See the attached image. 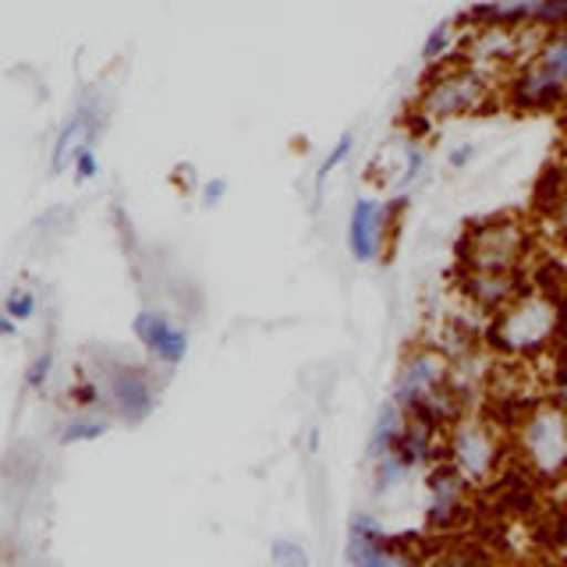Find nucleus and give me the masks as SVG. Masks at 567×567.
Listing matches in <instances>:
<instances>
[{
	"label": "nucleus",
	"mask_w": 567,
	"mask_h": 567,
	"mask_svg": "<svg viewBox=\"0 0 567 567\" xmlns=\"http://www.w3.org/2000/svg\"><path fill=\"white\" fill-rule=\"evenodd\" d=\"M132 333H135V341L150 351V359L159 362L164 369H174V365L185 362L188 330L177 323L174 316L159 312V309H142L132 319Z\"/></svg>",
	"instance_id": "nucleus-11"
},
{
	"label": "nucleus",
	"mask_w": 567,
	"mask_h": 567,
	"mask_svg": "<svg viewBox=\"0 0 567 567\" xmlns=\"http://www.w3.org/2000/svg\"><path fill=\"white\" fill-rule=\"evenodd\" d=\"M507 103L525 114L557 111L567 103V29L543 32L532 58L511 71Z\"/></svg>",
	"instance_id": "nucleus-5"
},
{
	"label": "nucleus",
	"mask_w": 567,
	"mask_h": 567,
	"mask_svg": "<svg viewBox=\"0 0 567 567\" xmlns=\"http://www.w3.org/2000/svg\"><path fill=\"white\" fill-rule=\"evenodd\" d=\"M461 270L522 274L528 256V227L518 217H486L468 224L457 241Z\"/></svg>",
	"instance_id": "nucleus-6"
},
{
	"label": "nucleus",
	"mask_w": 567,
	"mask_h": 567,
	"mask_svg": "<svg viewBox=\"0 0 567 567\" xmlns=\"http://www.w3.org/2000/svg\"><path fill=\"white\" fill-rule=\"evenodd\" d=\"M0 333H4V337H8V341H14V337H18V323H14V319H8V316H0Z\"/></svg>",
	"instance_id": "nucleus-28"
},
{
	"label": "nucleus",
	"mask_w": 567,
	"mask_h": 567,
	"mask_svg": "<svg viewBox=\"0 0 567 567\" xmlns=\"http://www.w3.org/2000/svg\"><path fill=\"white\" fill-rule=\"evenodd\" d=\"M100 377L106 386V408L121 419V422H146L156 408L159 398V383L153 380V372L138 362H106L100 365Z\"/></svg>",
	"instance_id": "nucleus-7"
},
{
	"label": "nucleus",
	"mask_w": 567,
	"mask_h": 567,
	"mask_svg": "<svg viewBox=\"0 0 567 567\" xmlns=\"http://www.w3.org/2000/svg\"><path fill=\"white\" fill-rule=\"evenodd\" d=\"M351 153H354V135H351V132H344L341 138L333 142V150L327 153V159H323V164H319V171H316V199H319V195H323L327 177H330L337 167H344Z\"/></svg>",
	"instance_id": "nucleus-22"
},
{
	"label": "nucleus",
	"mask_w": 567,
	"mask_h": 567,
	"mask_svg": "<svg viewBox=\"0 0 567 567\" xmlns=\"http://www.w3.org/2000/svg\"><path fill=\"white\" fill-rule=\"evenodd\" d=\"M511 454L539 486H567V415L549 398L528 401L511 419Z\"/></svg>",
	"instance_id": "nucleus-2"
},
{
	"label": "nucleus",
	"mask_w": 567,
	"mask_h": 567,
	"mask_svg": "<svg viewBox=\"0 0 567 567\" xmlns=\"http://www.w3.org/2000/svg\"><path fill=\"white\" fill-rule=\"evenodd\" d=\"M100 128H103V106H100L96 96H89L61 124L58 142H53V153H50V171L61 174L68 164H75V156L82 150H96L93 142H96Z\"/></svg>",
	"instance_id": "nucleus-12"
},
{
	"label": "nucleus",
	"mask_w": 567,
	"mask_h": 567,
	"mask_svg": "<svg viewBox=\"0 0 567 567\" xmlns=\"http://www.w3.org/2000/svg\"><path fill=\"white\" fill-rule=\"evenodd\" d=\"M71 167H75V182H79V185L93 182V177L100 174V156H96V150H82Z\"/></svg>",
	"instance_id": "nucleus-25"
},
{
	"label": "nucleus",
	"mask_w": 567,
	"mask_h": 567,
	"mask_svg": "<svg viewBox=\"0 0 567 567\" xmlns=\"http://www.w3.org/2000/svg\"><path fill=\"white\" fill-rule=\"evenodd\" d=\"M404 430H408V415L401 412L394 401H386L380 412H377V422H372V430H369V447H365V454H369L372 465H377L380 457L398 451Z\"/></svg>",
	"instance_id": "nucleus-14"
},
{
	"label": "nucleus",
	"mask_w": 567,
	"mask_h": 567,
	"mask_svg": "<svg viewBox=\"0 0 567 567\" xmlns=\"http://www.w3.org/2000/svg\"><path fill=\"white\" fill-rule=\"evenodd\" d=\"M408 475H412V468L404 465L401 454H398V451H394V454H386V457L377 461V465H372V493H377V496L394 493Z\"/></svg>",
	"instance_id": "nucleus-19"
},
{
	"label": "nucleus",
	"mask_w": 567,
	"mask_h": 567,
	"mask_svg": "<svg viewBox=\"0 0 567 567\" xmlns=\"http://www.w3.org/2000/svg\"><path fill=\"white\" fill-rule=\"evenodd\" d=\"M425 171H430V153H425V150L419 146V138L404 142V167H401V177H398L394 192H401V195H404L408 188L422 182Z\"/></svg>",
	"instance_id": "nucleus-20"
},
{
	"label": "nucleus",
	"mask_w": 567,
	"mask_h": 567,
	"mask_svg": "<svg viewBox=\"0 0 567 567\" xmlns=\"http://www.w3.org/2000/svg\"><path fill=\"white\" fill-rule=\"evenodd\" d=\"M344 557H348V567H415L419 564L412 546L386 536L383 525L372 518L369 511L351 514Z\"/></svg>",
	"instance_id": "nucleus-9"
},
{
	"label": "nucleus",
	"mask_w": 567,
	"mask_h": 567,
	"mask_svg": "<svg viewBox=\"0 0 567 567\" xmlns=\"http://www.w3.org/2000/svg\"><path fill=\"white\" fill-rule=\"evenodd\" d=\"M493 93H496V79L465 61H457V64L447 61L443 68H433V75L422 82V89L412 100V111H408L415 124V138L447 121L486 111Z\"/></svg>",
	"instance_id": "nucleus-3"
},
{
	"label": "nucleus",
	"mask_w": 567,
	"mask_h": 567,
	"mask_svg": "<svg viewBox=\"0 0 567 567\" xmlns=\"http://www.w3.org/2000/svg\"><path fill=\"white\" fill-rule=\"evenodd\" d=\"M564 327L567 301L554 288L536 284L489 319L486 344L507 362H536L546 354H557Z\"/></svg>",
	"instance_id": "nucleus-1"
},
{
	"label": "nucleus",
	"mask_w": 567,
	"mask_h": 567,
	"mask_svg": "<svg viewBox=\"0 0 567 567\" xmlns=\"http://www.w3.org/2000/svg\"><path fill=\"white\" fill-rule=\"evenodd\" d=\"M270 564L274 567H312V557H309V549L295 539H274Z\"/></svg>",
	"instance_id": "nucleus-23"
},
{
	"label": "nucleus",
	"mask_w": 567,
	"mask_h": 567,
	"mask_svg": "<svg viewBox=\"0 0 567 567\" xmlns=\"http://www.w3.org/2000/svg\"><path fill=\"white\" fill-rule=\"evenodd\" d=\"M457 291L475 312L496 316L525 291L522 274H489V270H457Z\"/></svg>",
	"instance_id": "nucleus-13"
},
{
	"label": "nucleus",
	"mask_w": 567,
	"mask_h": 567,
	"mask_svg": "<svg viewBox=\"0 0 567 567\" xmlns=\"http://www.w3.org/2000/svg\"><path fill=\"white\" fill-rule=\"evenodd\" d=\"M472 156H475V146H472V142H461V146H454V150H451L447 164H451L454 171H465V167L472 164Z\"/></svg>",
	"instance_id": "nucleus-27"
},
{
	"label": "nucleus",
	"mask_w": 567,
	"mask_h": 567,
	"mask_svg": "<svg viewBox=\"0 0 567 567\" xmlns=\"http://www.w3.org/2000/svg\"><path fill=\"white\" fill-rule=\"evenodd\" d=\"M425 507H422V525L433 536H447L461 522L468 518L472 507V486L461 478L447 461H436L433 468H425Z\"/></svg>",
	"instance_id": "nucleus-8"
},
{
	"label": "nucleus",
	"mask_w": 567,
	"mask_h": 567,
	"mask_svg": "<svg viewBox=\"0 0 567 567\" xmlns=\"http://www.w3.org/2000/svg\"><path fill=\"white\" fill-rule=\"evenodd\" d=\"M111 415L103 412H75L61 425V443L64 447H75V443H93L100 436L111 433Z\"/></svg>",
	"instance_id": "nucleus-17"
},
{
	"label": "nucleus",
	"mask_w": 567,
	"mask_h": 567,
	"mask_svg": "<svg viewBox=\"0 0 567 567\" xmlns=\"http://www.w3.org/2000/svg\"><path fill=\"white\" fill-rule=\"evenodd\" d=\"M35 312H40V295H35L29 284H14V288L4 295V312L0 316L14 319V323H29Z\"/></svg>",
	"instance_id": "nucleus-21"
},
{
	"label": "nucleus",
	"mask_w": 567,
	"mask_h": 567,
	"mask_svg": "<svg viewBox=\"0 0 567 567\" xmlns=\"http://www.w3.org/2000/svg\"><path fill=\"white\" fill-rule=\"evenodd\" d=\"M507 457H511V443L504 440L501 425L493 419L465 412L447 433H443V461H447L472 489L496 486V478L507 472L504 468Z\"/></svg>",
	"instance_id": "nucleus-4"
},
{
	"label": "nucleus",
	"mask_w": 567,
	"mask_h": 567,
	"mask_svg": "<svg viewBox=\"0 0 567 567\" xmlns=\"http://www.w3.org/2000/svg\"><path fill=\"white\" fill-rule=\"evenodd\" d=\"M454 32H457V18H443V22H436L422 43V64L443 68V58H451V50H454Z\"/></svg>",
	"instance_id": "nucleus-18"
},
{
	"label": "nucleus",
	"mask_w": 567,
	"mask_h": 567,
	"mask_svg": "<svg viewBox=\"0 0 567 567\" xmlns=\"http://www.w3.org/2000/svg\"><path fill=\"white\" fill-rule=\"evenodd\" d=\"M536 206L543 209L546 224L567 241V167H549L536 188Z\"/></svg>",
	"instance_id": "nucleus-15"
},
{
	"label": "nucleus",
	"mask_w": 567,
	"mask_h": 567,
	"mask_svg": "<svg viewBox=\"0 0 567 567\" xmlns=\"http://www.w3.org/2000/svg\"><path fill=\"white\" fill-rule=\"evenodd\" d=\"M53 369H58V354H53L50 348H43V351L35 354V359L29 362L25 386H29V390H35V394H40V390H47V383H50V377H53Z\"/></svg>",
	"instance_id": "nucleus-24"
},
{
	"label": "nucleus",
	"mask_w": 567,
	"mask_h": 567,
	"mask_svg": "<svg viewBox=\"0 0 567 567\" xmlns=\"http://www.w3.org/2000/svg\"><path fill=\"white\" fill-rule=\"evenodd\" d=\"M227 195V182L224 177H209V182L199 188V199H203V206H217L220 199Z\"/></svg>",
	"instance_id": "nucleus-26"
},
{
	"label": "nucleus",
	"mask_w": 567,
	"mask_h": 567,
	"mask_svg": "<svg viewBox=\"0 0 567 567\" xmlns=\"http://www.w3.org/2000/svg\"><path fill=\"white\" fill-rule=\"evenodd\" d=\"M415 567H489V554L475 543H440L425 549Z\"/></svg>",
	"instance_id": "nucleus-16"
},
{
	"label": "nucleus",
	"mask_w": 567,
	"mask_h": 567,
	"mask_svg": "<svg viewBox=\"0 0 567 567\" xmlns=\"http://www.w3.org/2000/svg\"><path fill=\"white\" fill-rule=\"evenodd\" d=\"M404 199H394V203H380V199H362L351 203V213H348V248H351V259L362 262V266H372L386 259V245H390V230H394V217L401 209Z\"/></svg>",
	"instance_id": "nucleus-10"
}]
</instances>
